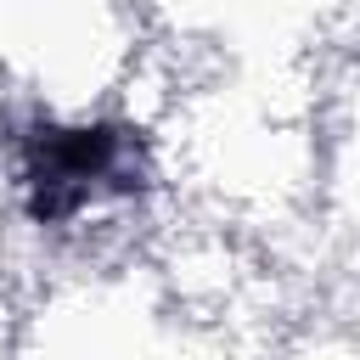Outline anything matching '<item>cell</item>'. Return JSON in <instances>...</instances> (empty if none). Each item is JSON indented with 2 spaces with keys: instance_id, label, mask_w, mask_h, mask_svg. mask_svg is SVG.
Returning <instances> with one entry per match:
<instances>
[{
  "instance_id": "cell-1",
  "label": "cell",
  "mask_w": 360,
  "mask_h": 360,
  "mask_svg": "<svg viewBox=\"0 0 360 360\" xmlns=\"http://www.w3.org/2000/svg\"><path fill=\"white\" fill-rule=\"evenodd\" d=\"M146 152L124 124H39L22 141V197L39 225H73L135 191Z\"/></svg>"
}]
</instances>
